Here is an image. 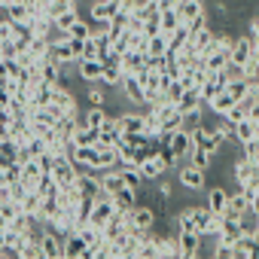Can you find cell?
<instances>
[{
  "label": "cell",
  "instance_id": "obj_24",
  "mask_svg": "<svg viewBox=\"0 0 259 259\" xmlns=\"http://www.w3.org/2000/svg\"><path fill=\"white\" fill-rule=\"evenodd\" d=\"M226 201H229V192H226L223 186H213V189L207 192V201H204V204H207V207L220 217V213L226 210Z\"/></svg>",
  "mask_w": 259,
  "mask_h": 259
},
{
  "label": "cell",
  "instance_id": "obj_6",
  "mask_svg": "<svg viewBox=\"0 0 259 259\" xmlns=\"http://www.w3.org/2000/svg\"><path fill=\"white\" fill-rule=\"evenodd\" d=\"M174 13H177V22L189 28V25H192V22L204 13V0H177Z\"/></svg>",
  "mask_w": 259,
  "mask_h": 259
},
{
  "label": "cell",
  "instance_id": "obj_16",
  "mask_svg": "<svg viewBox=\"0 0 259 259\" xmlns=\"http://www.w3.org/2000/svg\"><path fill=\"white\" fill-rule=\"evenodd\" d=\"M101 61L98 58H82V61H76V76L82 79V82H98L101 79Z\"/></svg>",
  "mask_w": 259,
  "mask_h": 259
},
{
  "label": "cell",
  "instance_id": "obj_39",
  "mask_svg": "<svg viewBox=\"0 0 259 259\" xmlns=\"http://www.w3.org/2000/svg\"><path fill=\"white\" fill-rule=\"evenodd\" d=\"M213 256H217V259H235L229 244H217V247H213Z\"/></svg>",
  "mask_w": 259,
  "mask_h": 259
},
{
  "label": "cell",
  "instance_id": "obj_33",
  "mask_svg": "<svg viewBox=\"0 0 259 259\" xmlns=\"http://www.w3.org/2000/svg\"><path fill=\"white\" fill-rule=\"evenodd\" d=\"M238 192H241V195H244V198H247L250 204H259V180H256V177H250V180H244Z\"/></svg>",
  "mask_w": 259,
  "mask_h": 259
},
{
  "label": "cell",
  "instance_id": "obj_15",
  "mask_svg": "<svg viewBox=\"0 0 259 259\" xmlns=\"http://www.w3.org/2000/svg\"><path fill=\"white\" fill-rule=\"evenodd\" d=\"M98 144H110V147L119 144V125H116V116L107 113V119L98 125Z\"/></svg>",
  "mask_w": 259,
  "mask_h": 259
},
{
  "label": "cell",
  "instance_id": "obj_4",
  "mask_svg": "<svg viewBox=\"0 0 259 259\" xmlns=\"http://www.w3.org/2000/svg\"><path fill=\"white\" fill-rule=\"evenodd\" d=\"M138 171H141V177L147 180V183H153V180H159V177H165V171H171L165 162H162V156H159V150L153 153V156H147L141 165H138Z\"/></svg>",
  "mask_w": 259,
  "mask_h": 259
},
{
  "label": "cell",
  "instance_id": "obj_22",
  "mask_svg": "<svg viewBox=\"0 0 259 259\" xmlns=\"http://www.w3.org/2000/svg\"><path fill=\"white\" fill-rule=\"evenodd\" d=\"M119 174H122V186H128V189H144V177H141V171L135 168V165H119Z\"/></svg>",
  "mask_w": 259,
  "mask_h": 259
},
{
  "label": "cell",
  "instance_id": "obj_27",
  "mask_svg": "<svg viewBox=\"0 0 259 259\" xmlns=\"http://www.w3.org/2000/svg\"><path fill=\"white\" fill-rule=\"evenodd\" d=\"M119 82H122V67H119V64H116V67H104V70H101L98 85H104V89H119Z\"/></svg>",
  "mask_w": 259,
  "mask_h": 259
},
{
  "label": "cell",
  "instance_id": "obj_21",
  "mask_svg": "<svg viewBox=\"0 0 259 259\" xmlns=\"http://www.w3.org/2000/svg\"><path fill=\"white\" fill-rule=\"evenodd\" d=\"M110 198H113V207H116V210H125V213L138 204V192H135V189H128V186H122V189L113 192Z\"/></svg>",
  "mask_w": 259,
  "mask_h": 259
},
{
  "label": "cell",
  "instance_id": "obj_28",
  "mask_svg": "<svg viewBox=\"0 0 259 259\" xmlns=\"http://www.w3.org/2000/svg\"><path fill=\"white\" fill-rule=\"evenodd\" d=\"M256 174H259V165H253V162H247V159L241 156L238 165H235V180L244 183V180H250V177H256Z\"/></svg>",
  "mask_w": 259,
  "mask_h": 259
},
{
  "label": "cell",
  "instance_id": "obj_41",
  "mask_svg": "<svg viewBox=\"0 0 259 259\" xmlns=\"http://www.w3.org/2000/svg\"><path fill=\"white\" fill-rule=\"evenodd\" d=\"M7 4H28V0H7Z\"/></svg>",
  "mask_w": 259,
  "mask_h": 259
},
{
  "label": "cell",
  "instance_id": "obj_31",
  "mask_svg": "<svg viewBox=\"0 0 259 259\" xmlns=\"http://www.w3.org/2000/svg\"><path fill=\"white\" fill-rule=\"evenodd\" d=\"M28 25H31V31H34V37H46V34H49V31L55 28V22H52L49 16H37V19H31Z\"/></svg>",
  "mask_w": 259,
  "mask_h": 259
},
{
  "label": "cell",
  "instance_id": "obj_36",
  "mask_svg": "<svg viewBox=\"0 0 259 259\" xmlns=\"http://www.w3.org/2000/svg\"><path fill=\"white\" fill-rule=\"evenodd\" d=\"M241 147H244V159H247V162H253V165H259V138L244 141Z\"/></svg>",
  "mask_w": 259,
  "mask_h": 259
},
{
  "label": "cell",
  "instance_id": "obj_8",
  "mask_svg": "<svg viewBox=\"0 0 259 259\" xmlns=\"http://www.w3.org/2000/svg\"><path fill=\"white\" fill-rule=\"evenodd\" d=\"M61 247H64V238H58L46 226L43 235H40V253H43V259H61Z\"/></svg>",
  "mask_w": 259,
  "mask_h": 259
},
{
  "label": "cell",
  "instance_id": "obj_14",
  "mask_svg": "<svg viewBox=\"0 0 259 259\" xmlns=\"http://www.w3.org/2000/svg\"><path fill=\"white\" fill-rule=\"evenodd\" d=\"M7 138H10L13 144H19V147L31 141V122H28V116H25V119H13V122H10Z\"/></svg>",
  "mask_w": 259,
  "mask_h": 259
},
{
  "label": "cell",
  "instance_id": "obj_26",
  "mask_svg": "<svg viewBox=\"0 0 259 259\" xmlns=\"http://www.w3.org/2000/svg\"><path fill=\"white\" fill-rule=\"evenodd\" d=\"M40 198H43L40 192H34V189H28V192H25V198L19 201V207H22V213H28V217H34V220H37V217H40Z\"/></svg>",
  "mask_w": 259,
  "mask_h": 259
},
{
  "label": "cell",
  "instance_id": "obj_19",
  "mask_svg": "<svg viewBox=\"0 0 259 259\" xmlns=\"http://www.w3.org/2000/svg\"><path fill=\"white\" fill-rule=\"evenodd\" d=\"M98 183H101V189H104L107 195L119 192V189H122V174H119V168H107V171H101V174H98Z\"/></svg>",
  "mask_w": 259,
  "mask_h": 259
},
{
  "label": "cell",
  "instance_id": "obj_18",
  "mask_svg": "<svg viewBox=\"0 0 259 259\" xmlns=\"http://www.w3.org/2000/svg\"><path fill=\"white\" fill-rule=\"evenodd\" d=\"M70 141H73V147H95V144H98V128H89V125L76 122Z\"/></svg>",
  "mask_w": 259,
  "mask_h": 259
},
{
  "label": "cell",
  "instance_id": "obj_1",
  "mask_svg": "<svg viewBox=\"0 0 259 259\" xmlns=\"http://www.w3.org/2000/svg\"><path fill=\"white\" fill-rule=\"evenodd\" d=\"M189 213H192L195 232H198L201 238H213V235H217V213H213L207 204H195V207H189Z\"/></svg>",
  "mask_w": 259,
  "mask_h": 259
},
{
  "label": "cell",
  "instance_id": "obj_42",
  "mask_svg": "<svg viewBox=\"0 0 259 259\" xmlns=\"http://www.w3.org/2000/svg\"><path fill=\"white\" fill-rule=\"evenodd\" d=\"M4 4H7V0H0V7H4Z\"/></svg>",
  "mask_w": 259,
  "mask_h": 259
},
{
  "label": "cell",
  "instance_id": "obj_7",
  "mask_svg": "<svg viewBox=\"0 0 259 259\" xmlns=\"http://www.w3.org/2000/svg\"><path fill=\"white\" fill-rule=\"evenodd\" d=\"M113 198L110 195H104V198H95V204H92V210H89V220L85 223H92V226H98V229H104V223L113 217Z\"/></svg>",
  "mask_w": 259,
  "mask_h": 259
},
{
  "label": "cell",
  "instance_id": "obj_29",
  "mask_svg": "<svg viewBox=\"0 0 259 259\" xmlns=\"http://www.w3.org/2000/svg\"><path fill=\"white\" fill-rule=\"evenodd\" d=\"M104 119H107V107H89V113H82V116H79V122H82V125H89V128H98Z\"/></svg>",
  "mask_w": 259,
  "mask_h": 259
},
{
  "label": "cell",
  "instance_id": "obj_9",
  "mask_svg": "<svg viewBox=\"0 0 259 259\" xmlns=\"http://www.w3.org/2000/svg\"><path fill=\"white\" fill-rule=\"evenodd\" d=\"M116 125H119V138L132 135V132H144L147 135V116L144 113H122V116H116Z\"/></svg>",
  "mask_w": 259,
  "mask_h": 259
},
{
  "label": "cell",
  "instance_id": "obj_32",
  "mask_svg": "<svg viewBox=\"0 0 259 259\" xmlns=\"http://www.w3.org/2000/svg\"><path fill=\"white\" fill-rule=\"evenodd\" d=\"M165 49H168V37L165 34H156V37H147V55H165Z\"/></svg>",
  "mask_w": 259,
  "mask_h": 259
},
{
  "label": "cell",
  "instance_id": "obj_38",
  "mask_svg": "<svg viewBox=\"0 0 259 259\" xmlns=\"http://www.w3.org/2000/svg\"><path fill=\"white\" fill-rule=\"evenodd\" d=\"M89 104H92V107H104V104H107V95H104V89H98V82H95V89L89 92Z\"/></svg>",
  "mask_w": 259,
  "mask_h": 259
},
{
  "label": "cell",
  "instance_id": "obj_20",
  "mask_svg": "<svg viewBox=\"0 0 259 259\" xmlns=\"http://www.w3.org/2000/svg\"><path fill=\"white\" fill-rule=\"evenodd\" d=\"M144 61H147V55H141V52H122V58H119V67H122V73H141L144 70Z\"/></svg>",
  "mask_w": 259,
  "mask_h": 259
},
{
  "label": "cell",
  "instance_id": "obj_30",
  "mask_svg": "<svg viewBox=\"0 0 259 259\" xmlns=\"http://www.w3.org/2000/svg\"><path fill=\"white\" fill-rule=\"evenodd\" d=\"M76 19H79V10H76V7H67V10H61V13H58V16H55L52 22H55V28L67 31V28H70V25H73Z\"/></svg>",
  "mask_w": 259,
  "mask_h": 259
},
{
  "label": "cell",
  "instance_id": "obj_34",
  "mask_svg": "<svg viewBox=\"0 0 259 259\" xmlns=\"http://www.w3.org/2000/svg\"><path fill=\"white\" fill-rule=\"evenodd\" d=\"M22 207H19V201H0V223H4V226H10L13 220H16V213H19Z\"/></svg>",
  "mask_w": 259,
  "mask_h": 259
},
{
  "label": "cell",
  "instance_id": "obj_5",
  "mask_svg": "<svg viewBox=\"0 0 259 259\" xmlns=\"http://www.w3.org/2000/svg\"><path fill=\"white\" fill-rule=\"evenodd\" d=\"M204 183H207V174H204L201 168H195V165H183V168H180V186H183L186 192H201Z\"/></svg>",
  "mask_w": 259,
  "mask_h": 259
},
{
  "label": "cell",
  "instance_id": "obj_13",
  "mask_svg": "<svg viewBox=\"0 0 259 259\" xmlns=\"http://www.w3.org/2000/svg\"><path fill=\"white\" fill-rule=\"evenodd\" d=\"M232 138H238L241 144L244 141H253V138H259V119H241V122H235L232 125Z\"/></svg>",
  "mask_w": 259,
  "mask_h": 259
},
{
  "label": "cell",
  "instance_id": "obj_25",
  "mask_svg": "<svg viewBox=\"0 0 259 259\" xmlns=\"http://www.w3.org/2000/svg\"><path fill=\"white\" fill-rule=\"evenodd\" d=\"M250 207H253V204H250L241 192H235V195H229V201H226V210H223V213H229V217H244Z\"/></svg>",
  "mask_w": 259,
  "mask_h": 259
},
{
  "label": "cell",
  "instance_id": "obj_35",
  "mask_svg": "<svg viewBox=\"0 0 259 259\" xmlns=\"http://www.w3.org/2000/svg\"><path fill=\"white\" fill-rule=\"evenodd\" d=\"M98 55H101V49H98V40L89 34V37L82 40V49H79V58H76V61H82V58H98Z\"/></svg>",
  "mask_w": 259,
  "mask_h": 259
},
{
  "label": "cell",
  "instance_id": "obj_23",
  "mask_svg": "<svg viewBox=\"0 0 259 259\" xmlns=\"http://www.w3.org/2000/svg\"><path fill=\"white\" fill-rule=\"evenodd\" d=\"M189 34H192V31H189L186 25H177V28L168 34V49H165V52H171V55H174V52H180V49L189 43Z\"/></svg>",
  "mask_w": 259,
  "mask_h": 259
},
{
  "label": "cell",
  "instance_id": "obj_12",
  "mask_svg": "<svg viewBox=\"0 0 259 259\" xmlns=\"http://www.w3.org/2000/svg\"><path fill=\"white\" fill-rule=\"evenodd\" d=\"M256 250H259L256 235H241V238L232 244V256H235V259H256Z\"/></svg>",
  "mask_w": 259,
  "mask_h": 259
},
{
  "label": "cell",
  "instance_id": "obj_2",
  "mask_svg": "<svg viewBox=\"0 0 259 259\" xmlns=\"http://www.w3.org/2000/svg\"><path fill=\"white\" fill-rule=\"evenodd\" d=\"M52 180H55V186L58 189H64V186H70L73 180H76V168L70 165V159L67 156H55V162H52Z\"/></svg>",
  "mask_w": 259,
  "mask_h": 259
},
{
  "label": "cell",
  "instance_id": "obj_10",
  "mask_svg": "<svg viewBox=\"0 0 259 259\" xmlns=\"http://www.w3.org/2000/svg\"><path fill=\"white\" fill-rule=\"evenodd\" d=\"M119 92L128 104H144V92H141V82L135 73H122V82H119Z\"/></svg>",
  "mask_w": 259,
  "mask_h": 259
},
{
  "label": "cell",
  "instance_id": "obj_37",
  "mask_svg": "<svg viewBox=\"0 0 259 259\" xmlns=\"http://www.w3.org/2000/svg\"><path fill=\"white\" fill-rule=\"evenodd\" d=\"M25 192H28V186H25L22 180H10V198H13V201H22Z\"/></svg>",
  "mask_w": 259,
  "mask_h": 259
},
{
  "label": "cell",
  "instance_id": "obj_3",
  "mask_svg": "<svg viewBox=\"0 0 259 259\" xmlns=\"http://www.w3.org/2000/svg\"><path fill=\"white\" fill-rule=\"evenodd\" d=\"M177 244H180V256L183 259H195L201 256V235L195 229H183L177 232Z\"/></svg>",
  "mask_w": 259,
  "mask_h": 259
},
{
  "label": "cell",
  "instance_id": "obj_11",
  "mask_svg": "<svg viewBox=\"0 0 259 259\" xmlns=\"http://www.w3.org/2000/svg\"><path fill=\"white\" fill-rule=\"evenodd\" d=\"M168 147H171V153H174V159H177V165H180V159H186L189 150H192V141H189V132H186V128H174Z\"/></svg>",
  "mask_w": 259,
  "mask_h": 259
},
{
  "label": "cell",
  "instance_id": "obj_40",
  "mask_svg": "<svg viewBox=\"0 0 259 259\" xmlns=\"http://www.w3.org/2000/svg\"><path fill=\"white\" fill-rule=\"evenodd\" d=\"M0 201H10V183H0Z\"/></svg>",
  "mask_w": 259,
  "mask_h": 259
},
{
  "label": "cell",
  "instance_id": "obj_17",
  "mask_svg": "<svg viewBox=\"0 0 259 259\" xmlns=\"http://www.w3.org/2000/svg\"><path fill=\"white\" fill-rule=\"evenodd\" d=\"M61 256H64V259H85V241H82L76 232H70V235L64 238Z\"/></svg>",
  "mask_w": 259,
  "mask_h": 259
}]
</instances>
